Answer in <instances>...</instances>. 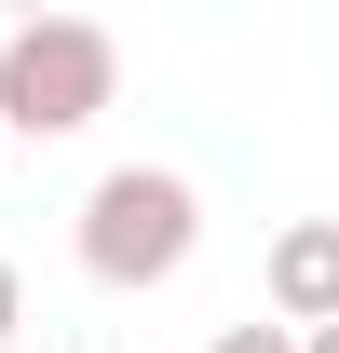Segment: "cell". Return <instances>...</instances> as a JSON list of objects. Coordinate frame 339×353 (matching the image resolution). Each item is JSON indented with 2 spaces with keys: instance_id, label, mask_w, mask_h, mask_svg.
Returning <instances> with one entry per match:
<instances>
[{
  "instance_id": "1",
  "label": "cell",
  "mask_w": 339,
  "mask_h": 353,
  "mask_svg": "<svg viewBox=\"0 0 339 353\" xmlns=\"http://www.w3.org/2000/svg\"><path fill=\"white\" fill-rule=\"evenodd\" d=\"M123 95V41L95 14H28L0 28V136H82Z\"/></svg>"
},
{
  "instance_id": "2",
  "label": "cell",
  "mask_w": 339,
  "mask_h": 353,
  "mask_svg": "<svg viewBox=\"0 0 339 353\" xmlns=\"http://www.w3.org/2000/svg\"><path fill=\"white\" fill-rule=\"evenodd\" d=\"M204 245V190L176 163H109L82 190V272L95 285H176Z\"/></svg>"
},
{
  "instance_id": "3",
  "label": "cell",
  "mask_w": 339,
  "mask_h": 353,
  "mask_svg": "<svg viewBox=\"0 0 339 353\" xmlns=\"http://www.w3.org/2000/svg\"><path fill=\"white\" fill-rule=\"evenodd\" d=\"M271 312L298 326H339V218H285L271 231Z\"/></svg>"
},
{
  "instance_id": "4",
  "label": "cell",
  "mask_w": 339,
  "mask_h": 353,
  "mask_svg": "<svg viewBox=\"0 0 339 353\" xmlns=\"http://www.w3.org/2000/svg\"><path fill=\"white\" fill-rule=\"evenodd\" d=\"M217 353H298L285 326H217Z\"/></svg>"
},
{
  "instance_id": "5",
  "label": "cell",
  "mask_w": 339,
  "mask_h": 353,
  "mask_svg": "<svg viewBox=\"0 0 339 353\" xmlns=\"http://www.w3.org/2000/svg\"><path fill=\"white\" fill-rule=\"evenodd\" d=\"M14 326H28V285H14V259H0V340H14Z\"/></svg>"
},
{
  "instance_id": "6",
  "label": "cell",
  "mask_w": 339,
  "mask_h": 353,
  "mask_svg": "<svg viewBox=\"0 0 339 353\" xmlns=\"http://www.w3.org/2000/svg\"><path fill=\"white\" fill-rule=\"evenodd\" d=\"M298 353H339V326H298Z\"/></svg>"
}]
</instances>
